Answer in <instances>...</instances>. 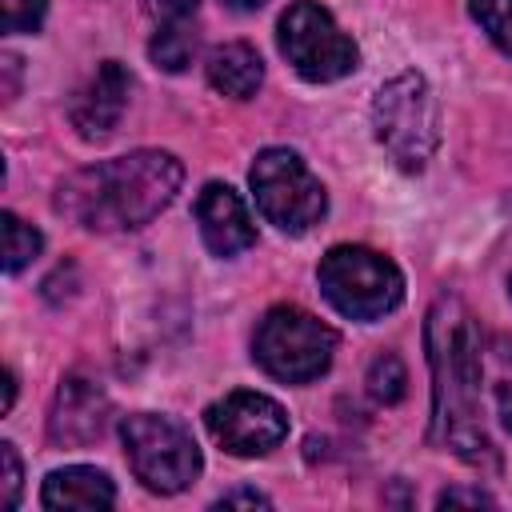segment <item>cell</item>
<instances>
[{
	"mask_svg": "<svg viewBox=\"0 0 512 512\" xmlns=\"http://www.w3.org/2000/svg\"><path fill=\"white\" fill-rule=\"evenodd\" d=\"M184 164L172 152L140 148L72 172L56 192V212L88 232H132L152 224L180 192Z\"/></svg>",
	"mask_w": 512,
	"mask_h": 512,
	"instance_id": "1",
	"label": "cell"
},
{
	"mask_svg": "<svg viewBox=\"0 0 512 512\" xmlns=\"http://www.w3.org/2000/svg\"><path fill=\"white\" fill-rule=\"evenodd\" d=\"M428 360L436 376V424L444 428V444L468 460L496 468V448L476 416L480 396V340L476 324L460 300H436L428 312Z\"/></svg>",
	"mask_w": 512,
	"mask_h": 512,
	"instance_id": "2",
	"label": "cell"
},
{
	"mask_svg": "<svg viewBox=\"0 0 512 512\" xmlns=\"http://www.w3.org/2000/svg\"><path fill=\"white\" fill-rule=\"evenodd\" d=\"M372 128L396 168L420 172L440 144V112L420 72L392 76L372 100Z\"/></svg>",
	"mask_w": 512,
	"mask_h": 512,
	"instance_id": "3",
	"label": "cell"
},
{
	"mask_svg": "<svg viewBox=\"0 0 512 512\" xmlns=\"http://www.w3.org/2000/svg\"><path fill=\"white\" fill-rule=\"evenodd\" d=\"M324 300L348 320H380L404 300L400 268L360 244H336L320 256L316 268Z\"/></svg>",
	"mask_w": 512,
	"mask_h": 512,
	"instance_id": "4",
	"label": "cell"
},
{
	"mask_svg": "<svg viewBox=\"0 0 512 512\" xmlns=\"http://www.w3.org/2000/svg\"><path fill=\"white\" fill-rule=\"evenodd\" d=\"M332 352H336V332L324 320H316L312 312L292 308V304L272 308L252 336L256 364L280 384L316 380L320 372H328Z\"/></svg>",
	"mask_w": 512,
	"mask_h": 512,
	"instance_id": "5",
	"label": "cell"
},
{
	"mask_svg": "<svg viewBox=\"0 0 512 512\" xmlns=\"http://www.w3.org/2000/svg\"><path fill=\"white\" fill-rule=\"evenodd\" d=\"M120 440H124V456L136 480L148 492L172 496V492H184L200 476V448L192 432L168 416H156V412L124 416Z\"/></svg>",
	"mask_w": 512,
	"mask_h": 512,
	"instance_id": "6",
	"label": "cell"
},
{
	"mask_svg": "<svg viewBox=\"0 0 512 512\" xmlns=\"http://www.w3.org/2000/svg\"><path fill=\"white\" fill-rule=\"evenodd\" d=\"M248 184L256 192V208L264 212V220L288 236H300L312 224H320L328 208L320 180L292 148H264L248 172Z\"/></svg>",
	"mask_w": 512,
	"mask_h": 512,
	"instance_id": "7",
	"label": "cell"
},
{
	"mask_svg": "<svg viewBox=\"0 0 512 512\" xmlns=\"http://www.w3.org/2000/svg\"><path fill=\"white\" fill-rule=\"evenodd\" d=\"M276 40H280V52L288 56V64L312 84L340 80L360 60L352 36H344L340 24L332 20V12L316 0H292L288 12L280 16Z\"/></svg>",
	"mask_w": 512,
	"mask_h": 512,
	"instance_id": "8",
	"label": "cell"
},
{
	"mask_svg": "<svg viewBox=\"0 0 512 512\" xmlns=\"http://www.w3.org/2000/svg\"><path fill=\"white\" fill-rule=\"evenodd\" d=\"M212 440L232 456H264L288 436V412L264 392H228L204 412Z\"/></svg>",
	"mask_w": 512,
	"mask_h": 512,
	"instance_id": "9",
	"label": "cell"
},
{
	"mask_svg": "<svg viewBox=\"0 0 512 512\" xmlns=\"http://www.w3.org/2000/svg\"><path fill=\"white\" fill-rule=\"evenodd\" d=\"M108 412H112V404L100 384H92L84 376H64L56 388V400H52L48 440L60 448H84V444L100 440Z\"/></svg>",
	"mask_w": 512,
	"mask_h": 512,
	"instance_id": "10",
	"label": "cell"
},
{
	"mask_svg": "<svg viewBox=\"0 0 512 512\" xmlns=\"http://www.w3.org/2000/svg\"><path fill=\"white\" fill-rule=\"evenodd\" d=\"M128 92H132V76L120 60H104L88 84L72 96L68 104V120L84 140H104L112 136V128L120 124L124 108H128Z\"/></svg>",
	"mask_w": 512,
	"mask_h": 512,
	"instance_id": "11",
	"label": "cell"
},
{
	"mask_svg": "<svg viewBox=\"0 0 512 512\" xmlns=\"http://www.w3.org/2000/svg\"><path fill=\"white\" fill-rule=\"evenodd\" d=\"M196 224L212 256H236L256 244L252 216L228 184H204L196 196Z\"/></svg>",
	"mask_w": 512,
	"mask_h": 512,
	"instance_id": "12",
	"label": "cell"
},
{
	"mask_svg": "<svg viewBox=\"0 0 512 512\" xmlns=\"http://www.w3.org/2000/svg\"><path fill=\"white\" fill-rule=\"evenodd\" d=\"M40 504L44 508H112L116 484L108 480V472L88 468V464L56 468V472H48V480L40 488Z\"/></svg>",
	"mask_w": 512,
	"mask_h": 512,
	"instance_id": "13",
	"label": "cell"
},
{
	"mask_svg": "<svg viewBox=\"0 0 512 512\" xmlns=\"http://www.w3.org/2000/svg\"><path fill=\"white\" fill-rule=\"evenodd\" d=\"M208 84L220 96L232 100H252L256 88L264 84V60L256 56L252 44L236 40V44H220L208 52Z\"/></svg>",
	"mask_w": 512,
	"mask_h": 512,
	"instance_id": "14",
	"label": "cell"
},
{
	"mask_svg": "<svg viewBox=\"0 0 512 512\" xmlns=\"http://www.w3.org/2000/svg\"><path fill=\"white\" fill-rule=\"evenodd\" d=\"M148 56H152V64L164 68V72H184V68L192 64V56H196V32H192L184 20H168V24L152 36Z\"/></svg>",
	"mask_w": 512,
	"mask_h": 512,
	"instance_id": "15",
	"label": "cell"
},
{
	"mask_svg": "<svg viewBox=\"0 0 512 512\" xmlns=\"http://www.w3.org/2000/svg\"><path fill=\"white\" fill-rule=\"evenodd\" d=\"M0 224H4V272H20V268H28L36 256H40V232L32 228V224H24L16 212H4L0 216Z\"/></svg>",
	"mask_w": 512,
	"mask_h": 512,
	"instance_id": "16",
	"label": "cell"
},
{
	"mask_svg": "<svg viewBox=\"0 0 512 512\" xmlns=\"http://www.w3.org/2000/svg\"><path fill=\"white\" fill-rule=\"evenodd\" d=\"M368 396L376 400V404H396V400H404V392H408V372H404V364H400V356L396 352H380L372 364H368Z\"/></svg>",
	"mask_w": 512,
	"mask_h": 512,
	"instance_id": "17",
	"label": "cell"
},
{
	"mask_svg": "<svg viewBox=\"0 0 512 512\" xmlns=\"http://www.w3.org/2000/svg\"><path fill=\"white\" fill-rule=\"evenodd\" d=\"M472 20L488 32V40L512 56V0H472Z\"/></svg>",
	"mask_w": 512,
	"mask_h": 512,
	"instance_id": "18",
	"label": "cell"
},
{
	"mask_svg": "<svg viewBox=\"0 0 512 512\" xmlns=\"http://www.w3.org/2000/svg\"><path fill=\"white\" fill-rule=\"evenodd\" d=\"M0 12H4V32H36L48 12V0H0Z\"/></svg>",
	"mask_w": 512,
	"mask_h": 512,
	"instance_id": "19",
	"label": "cell"
},
{
	"mask_svg": "<svg viewBox=\"0 0 512 512\" xmlns=\"http://www.w3.org/2000/svg\"><path fill=\"white\" fill-rule=\"evenodd\" d=\"M0 464H4V480H0V504L4 508H16L20 500V480H24V468H20V456H16V444H0Z\"/></svg>",
	"mask_w": 512,
	"mask_h": 512,
	"instance_id": "20",
	"label": "cell"
},
{
	"mask_svg": "<svg viewBox=\"0 0 512 512\" xmlns=\"http://www.w3.org/2000/svg\"><path fill=\"white\" fill-rule=\"evenodd\" d=\"M196 4L200 0H148V12L168 24V20H188L196 12Z\"/></svg>",
	"mask_w": 512,
	"mask_h": 512,
	"instance_id": "21",
	"label": "cell"
},
{
	"mask_svg": "<svg viewBox=\"0 0 512 512\" xmlns=\"http://www.w3.org/2000/svg\"><path fill=\"white\" fill-rule=\"evenodd\" d=\"M452 504H496L488 492H480V488H444L440 496H436V508H452Z\"/></svg>",
	"mask_w": 512,
	"mask_h": 512,
	"instance_id": "22",
	"label": "cell"
},
{
	"mask_svg": "<svg viewBox=\"0 0 512 512\" xmlns=\"http://www.w3.org/2000/svg\"><path fill=\"white\" fill-rule=\"evenodd\" d=\"M236 504H248V508H268V496L264 492H252V488H240V492H224L216 500V508H236Z\"/></svg>",
	"mask_w": 512,
	"mask_h": 512,
	"instance_id": "23",
	"label": "cell"
},
{
	"mask_svg": "<svg viewBox=\"0 0 512 512\" xmlns=\"http://www.w3.org/2000/svg\"><path fill=\"white\" fill-rule=\"evenodd\" d=\"M0 68L8 72V84H4V100H12V96H16V76H20V56L4 52V64H0Z\"/></svg>",
	"mask_w": 512,
	"mask_h": 512,
	"instance_id": "24",
	"label": "cell"
},
{
	"mask_svg": "<svg viewBox=\"0 0 512 512\" xmlns=\"http://www.w3.org/2000/svg\"><path fill=\"white\" fill-rule=\"evenodd\" d=\"M496 404H500V420H504V428L512 432V384H500Z\"/></svg>",
	"mask_w": 512,
	"mask_h": 512,
	"instance_id": "25",
	"label": "cell"
},
{
	"mask_svg": "<svg viewBox=\"0 0 512 512\" xmlns=\"http://www.w3.org/2000/svg\"><path fill=\"white\" fill-rule=\"evenodd\" d=\"M12 400H16V376L4 372V412H12Z\"/></svg>",
	"mask_w": 512,
	"mask_h": 512,
	"instance_id": "26",
	"label": "cell"
},
{
	"mask_svg": "<svg viewBox=\"0 0 512 512\" xmlns=\"http://www.w3.org/2000/svg\"><path fill=\"white\" fill-rule=\"evenodd\" d=\"M224 4H232V8H240V12H248V8H260L264 0H224Z\"/></svg>",
	"mask_w": 512,
	"mask_h": 512,
	"instance_id": "27",
	"label": "cell"
}]
</instances>
